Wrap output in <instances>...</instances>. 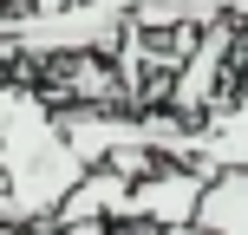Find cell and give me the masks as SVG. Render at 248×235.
Here are the masks:
<instances>
[{
	"label": "cell",
	"mask_w": 248,
	"mask_h": 235,
	"mask_svg": "<svg viewBox=\"0 0 248 235\" xmlns=\"http://www.w3.org/2000/svg\"><path fill=\"white\" fill-rule=\"evenodd\" d=\"M85 170L92 163L78 157V144L65 137V118L52 111L39 92L0 85V183H7L20 222H46L78 189Z\"/></svg>",
	"instance_id": "cell-1"
},
{
	"label": "cell",
	"mask_w": 248,
	"mask_h": 235,
	"mask_svg": "<svg viewBox=\"0 0 248 235\" xmlns=\"http://www.w3.org/2000/svg\"><path fill=\"white\" fill-rule=\"evenodd\" d=\"M150 150L157 157H183L196 170H248V92L235 105H222L216 118H150Z\"/></svg>",
	"instance_id": "cell-2"
},
{
	"label": "cell",
	"mask_w": 248,
	"mask_h": 235,
	"mask_svg": "<svg viewBox=\"0 0 248 235\" xmlns=\"http://www.w3.org/2000/svg\"><path fill=\"white\" fill-rule=\"evenodd\" d=\"M202 189H209V170H196V163H183V157L150 163L144 176H131L118 222H150V229L189 222V216H196V203H202Z\"/></svg>",
	"instance_id": "cell-3"
},
{
	"label": "cell",
	"mask_w": 248,
	"mask_h": 235,
	"mask_svg": "<svg viewBox=\"0 0 248 235\" xmlns=\"http://www.w3.org/2000/svg\"><path fill=\"white\" fill-rule=\"evenodd\" d=\"M196 222H209L216 235H248V170H209Z\"/></svg>",
	"instance_id": "cell-4"
},
{
	"label": "cell",
	"mask_w": 248,
	"mask_h": 235,
	"mask_svg": "<svg viewBox=\"0 0 248 235\" xmlns=\"http://www.w3.org/2000/svg\"><path fill=\"white\" fill-rule=\"evenodd\" d=\"M157 235H216V229H209V222H196V216H189V222H163Z\"/></svg>",
	"instance_id": "cell-5"
}]
</instances>
